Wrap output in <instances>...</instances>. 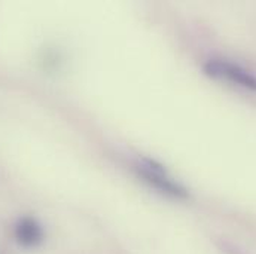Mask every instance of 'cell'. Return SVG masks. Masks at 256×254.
<instances>
[{
    "label": "cell",
    "instance_id": "obj_1",
    "mask_svg": "<svg viewBox=\"0 0 256 254\" xmlns=\"http://www.w3.org/2000/svg\"><path fill=\"white\" fill-rule=\"evenodd\" d=\"M136 170L144 179V182H148L155 189L161 191L166 195L180 198V199H185V198L190 196L188 191L182 185L176 183L173 179H170L167 176V171L164 170L162 165H160L158 162H155L152 159L142 158L138 161V165L136 167Z\"/></svg>",
    "mask_w": 256,
    "mask_h": 254
},
{
    "label": "cell",
    "instance_id": "obj_2",
    "mask_svg": "<svg viewBox=\"0 0 256 254\" xmlns=\"http://www.w3.org/2000/svg\"><path fill=\"white\" fill-rule=\"evenodd\" d=\"M204 71L207 76L214 79H228L243 88L256 91V76L242 65L224 61V60H210L204 64Z\"/></svg>",
    "mask_w": 256,
    "mask_h": 254
},
{
    "label": "cell",
    "instance_id": "obj_3",
    "mask_svg": "<svg viewBox=\"0 0 256 254\" xmlns=\"http://www.w3.org/2000/svg\"><path fill=\"white\" fill-rule=\"evenodd\" d=\"M15 238L24 247H36L44 241V229L33 217H22L15 226Z\"/></svg>",
    "mask_w": 256,
    "mask_h": 254
}]
</instances>
